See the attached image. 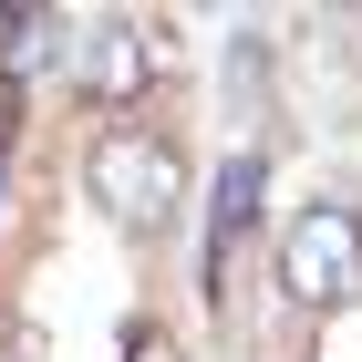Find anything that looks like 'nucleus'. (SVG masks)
Wrapping results in <instances>:
<instances>
[{
  "instance_id": "f257e3e1",
  "label": "nucleus",
  "mask_w": 362,
  "mask_h": 362,
  "mask_svg": "<svg viewBox=\"0 0 362 362\" xmlns=\"http://www.w3.org/2000/svg\"><path fill=\"white\" fill-rule=\"evenodd\" d=\"M93 197H104L124 228H166L176 218V187H187V156H176V135H156V124H104L83 156Z\"/></svg>"
},
{
  "instance_id": "f03ea898",
  "label": "nucleus",
  "mask_w": 362,
  "mask_h": 362,
  "mask_svg": "<svg viewBox=\"0 0 362 362\" xmlns=\"http://www.w3.org/2000/svg\"><path fill=\"white\" fill-rule=\"evenodd\" d=\"M279 290L300 310H332L362 290V218L341 207V197H321V207H300L290 218V238H279Z\"/></svg>"
},
{
  "instance_id": "7ed1b4c3",
  "label": "nucleus",
  "mask_w": 362,
  "mask_h": 362,
  "mask_svg": "<svg viewBox=\"0 0 362 362\" xmlns=\"http://www.w3.org/2000/svg\"><path fill=\"white\" fill-rule=\"evenodd\" d=\"M166 62H176V42H166V31H156V21H135V11H114V21H93V31H83L73 73H83V104L135 114L145 93L166 83Z\"/></svg>"
},
{
  "instance_id": "20e7f679",
  "label": "nucleus",
  "mask_w": 362,
  "mask_h": 362,
  "mask_svg": "<svg viewBox=\"0 0 362 362\" xmlns=\"http://www.w3.org/2000/svg\"><path fill=\"white\" fill-rule=\"evenodd\" d=\"M259 187H269L259 156H228L218 166V197H207V300H228V279H238V249L259 228Z\"/></svg>"
},
{
  "instance_id": "39448f33",
  "label": "nucleus",
  "mask_w": 362,
  "mask_h": 362,
  "mask_svg": "<svg viewBox=\"0 0 362 362\" xmlns=\"http://www.w3.org/2000/svg\"><path fill=\"white\" fill-rule=\"evenodd\" d=\"M62 11H42V0H11V11H0V73H31V62H52L62 52Z\"/></svg>"
},
{
  "instance_id": "423d86ee",
  "label": "nucleus",
  "mask_w": 362,
  "mask_h": 362,
  "mask_svg": "<svg viewBox=\"0 0 362 362\" xmlns=\"http://www.w3.org/2000/svg\"><path fill=\"white\" fill-rule=\"evenodd\" d=\"M228 93H238V104H259V93H269V52H259L249 31L228 42Z\"/></svg>"
},
{
  "instance_id": "0eeeda50",
  "label": "nucleus",
  "mask_w": 362,
  "mask_h": 362,
  "mask_svg": "<svg viewBox=\"0 0 362 362\" xmlns=\"http://www.w3.org/2000/svg\"><path fill=\"white\" fill-rule=\"evenodd\" d=\"M124 362H176V341H166V332H135V341H124Z\"/></svg>"
},
{
  "instance_id": "6e6552de",
  "label": "nucleus",
  "mask_w": 362,
  "mask_h": 362,
  "mask_svg": "<svg viewBox=\"0 0 362 362\" xmlns=\"http://www.w3.org/2000/svg\"><path fill=\"white\" fill-rule=\"evenodd\" d=\"M0 135H11V73H0Z\"/></svg>"
},
{
  "instance_id": "1a4fd4ad",
  "label": "nucleus",
  "mask_w": 362,
  "mask_h": 362,
  "mask_svg": "<svg viewBox=\"0 0 362 362\" xmlns=\"http://www.w3.org/2000/svg\"><path fill=\"white\" fill-rule=\"evenodd\" d=\"M0 362H31V341H0Z\"/></svg>"
},
{
  "instance_id": "9d476101",
  "label": "nucleus",
  "mask_w": 362,
  "mask_h": 362,
  "mask_svg": "<svg viewBox=\"0 0 362 362\" xmlns=\"http://www.w3.org/2000/svg\"><path fill=\"white\" fill-rule=\"evenodd\" d=\"M0 207H11V166H0Z\"/></svg>"
}]
</instances>
